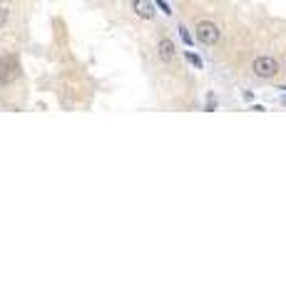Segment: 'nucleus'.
I'll use <instances>...</instances> for the list:
<instances>
[{"mask_svg": "<svg viewBox=\"0 0 286 299\" xmlns=\"http://www.w3.org/2000/svg\"><path fill=\"white\" fill-rule=\"evenodd\" d=\"M219 38H222V30H219V25H214L212 20H202V23L197 25V40H199V43H204V45H217Z\"/></svg>", "mask_w": 286, "mask_h": 299, "instance_id": "f257e3e1", "label": "nucleus"}, {"mask_svg": "<svg viewBox=\"0 0 286 299\" xmlns=\"http://www.w3.org/2000/svg\"><path fill=\"white\" fill-rule=\"evenodd\" d=\"M252 70H254L256 78H264V80H269V78H274V75L279 72V63H276L274 58H269V55H261V58H256V60H254Z\"/></svg>", "mask_w": 286, "mask_h": 299, "instance_id": "f03ea898", "label": "nucleus"}, {"mask_svg": "<svg viewBox=\"0 0 286 299\" xmlns=\"http://www.w3.org/2000/svg\"><path fill=\"white\" fill-rule=\"evenodd\" d=\"M132 8H135V13L142 17V20H152V17H155V5H152L149 0H135Z\"/></svg>", "mask_w": 286, "mask_h": 299, "instance_id": "7ed1b4c3", "label": "nucleus"}, {"mask_svg": "<svg viewBox=\"0 0 286 299\" xmlns=\"http://www.w3.org/2000/svg\"><path fill=\"white\" fill-rule=\"evenodd\" d=\"M175 43H172V40H169V38H162V40H159V58H162V60H164V63H172V60H175Z\"/></svg>", "mask_w": 286, "mask_h": 299, "instance_id": "20e7f679", "label": "nucleus"}, {"mask_svg": "<svg viewBox=\"0 0 286 299\" xmlns=\"http://www.w3.org/2000/svg\"><path fill=\"white\" fill-rule=\"evenodd\" d=\"M179 35H182V40H184L187 45H192V38H189V33H187V28H184V25L179 28Z\"/></svg>", "mask_w": 286, "mask_h": 299, "instance_id": "39448f33", "label": "nucleus"}, {"mask_svg": "<svg viewBox=\"0 0 286 299\" xmlns=\"http://www.w3.org/2000/svg\"><path fill=\"white\" fill-rule=\"evenodd\" d=\"M187 60H189V63H194L197 67H202V60H199V58H197L194 52H187Z\"/></svg>", "mask_w": 286, "mask_h": 299, "instance_id": "423d86ee", "label": "nucleus"}, {"mask_svg": "<svg viewBox=\"0 0 286 299\" xmlns=\"http://www.w3.org/2000/svg\"><path fill=\"white\" fill-rule=\"evenodd\" d=\"M8 23V8H0V28Z\"/></svg>", "mask_w": 286, "mask_h": 299, "instance_id": "0eeeda50", "label": "nucleus"}, {"mask_svg": "<svg viewBox=\"0 0 286 299\" xmlns=\"http://www.w3.org/2000/svg\"><path fill=\"white\" fill-rule=\"evenodd\" d=\"M157 5H159V8H162V10H164V13H172V10H169V5H167L164 0H157Z\"/></svg>", "mask_w": 286, "mask_h": 299, "instance_id": "6e6552de", "label": "nucleus"}]
</instances>
